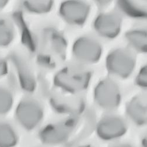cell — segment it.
Returning <instances> with one entry per match:
<instances>
[{
	"label": "cell",
	"instance_id": "obj_1",
	"mask_svg": "<svg viewBox=\"0 0 147 147\" xmlns=\"http://www.w3.org/2000/svg\"><path fill=\"white\" fill-rule=\"evenodd\" d=\"M67 43L57 30L46 28L34 38V50L39 61L47 67L55 66L64 60Z\"/></svg>",
	"mask_w": 147,
	"mask_h": 147
},
{
	"label": "cell",
	"instance_id": "obj_2",
	"mask_svg": "<svg viewBox=\"0 0 147 147\" xmlns=\"http://www.w3.org/2000/svg\"><path fill=\"white\" fill-rule=\"evenodd\" d=\"M90 72L82 67L68 65L57 72L54 78L55 86L66 92L77 94L89 85Z\"/></svg>",
	"mask_w": 147,
	"mask_h": 147
},
{
	"label": "cell",
	"instance_id": "obj_3",
	"mask_svg": "<svg viewBox=\"0 0 147 147\" xmlns=\"http://www.w3.org/2000/svg\"><path fill=\"white\" fill-rule=\"evenodd\" d=\"M106 65L110 74L121 78H126L133 72L136 61L130 51L118 49L109 53L106 58Z\"/></svg>",
	"mask_w": 147,
	"mask_h": 147
},
{
	"label": "cell",
	"instance_id": "obj_4",
	"mask_svg": "<svg viewBox=\"0 0 147 147\" xmlns=\"http://www.w3.org/2000/svg\"><path fill=\"white\" fill-rule=\"evenodd\" d=\"M43 116L42 106L32 99H25L18 105L15 117L20 124L28 130L34 129L41 122Z\"/></svg>",
	"mask_w": 147,
	"mask_h": 147
},
{
	"label": "cell",
	"instance_id": "obj_5",
	"mask_svg": "<svg viewBox=\"0 0 147 147\" xmlns=\"http://www.w3.org/2000/svg\"><path fill=\"white\" fill-rule=\"evenodd\" d=\"M94 99L102 109L113 110L117 107L120 103V91L114 81L105 79L99 82L95 87Z\"/></svg>",
	"mask_w": 147,
	"mask_h": 147
},
{
	"label": "cell",
	"instance_id": "obj_6",
	"mask_svg": "<svg viewBox=\"0 0 147 147\" xmlns=\"http://www.w3.org/2000/svg\"><path fill=\"white\" fill-rule=\"evenodd\" d=\"M102 53V47L96 40L82 37L78 39L73 45L72 54L80 62L92 64L96 63L100 60Z\"/></svg>",
	"mask_w": 147,
	"mask_h": 147
},
{
	"label": "cell",
	"instance_id": "obj_7",
	"mask_svg": "<svg viewBox=\"0 0 147 147\" xmlns=\"http://www.w3.org/2000/svg\"><path fill=\"white\" fill-rule=\"evenodd\" d=\"M76 121L68 120L45 127L39 133L41 141L47 145H57L65 142L76 128Z\"/></svg>",
	"mask_w": 147,
	"mask_h": 147
},
{
	"label": "cell",
	"instance_id": "obj_8",
	"mask_svg": "<svg viewBox=\"0 0 147 147\" xmlns=\"http://www.w3.org/2000/svg\"><path fill=\"white\" fill-rule=\"evenodd\" d=\"M89 9V5L84 2L66 1L60 5L59 13L67 23L79 26L82 25L86 21Z\"/></svg>",
	"mask_w": 147,
	"mask_h": 147
},
{
	"label": "cell",
	"instance_id": "obj_9",
	"mask_svg": "<svg viewBox=\"0 0 147 147\" xmlns=\"http://www.w3.org/2000/svg\"><path fill=\"white\" fill-rule=\"evenodd\" d=\"M127 131L125 121L119 117L109 116L103 118L98 124L96 133L104 140H112L122 137Z\"/></svg>",
	"mask_w": 147,
	"mask_h": 147
},
{
	"label": "cell",
	"instance_id": "obj_10",
	"mask_svg": "<svg viewBox=\"0 0 147 147\" xmlns=\"http://www.w3.org/2000/svg\"><path fill=\"white\" fill-rule=\"evenodd\" d=\"M120 17L115 13H101L95 20L94 26L98 34L106 39H114L121 30Z\"/></svg>",
	"mask_w": 147,
	"mask_h": 147
},
{
	"label": "cell",
	"instance_id": "obj_11",
	"mask_svg": "<svg viewBox=\"0 0 147 147\" xmlns=\"http://www.w3.org/2000/svg\"><path fill=\"white\" fill-rule=\"evenodd\" d=\"M64 92L63 94L54 96L51 101L59 112L65 113L76 114L81 112L84 107L83 100L76 94Z\"/></svg>",
	"mask_w": 147,
	"mask_h": 147
},
{
	"label": "cell",
	"instance_id": "obj_12",
	"mask_svg": "<svg viewBox=\"0 0 147 147\" xmlns=\"http://www.w3.org/2000/svg\"><path fill=\"white\" fill-rule=\"evenodd\" d=\"M21 87L26 92H33L36 88V81L33 72L22 58L16 56L11 57Z\"/></svg>",
	"mask_w": 147,
	"mask_h": 147
},
{
	"label": "cell",
	"instance_id": "obj_13",
	"mask_svg": "<svg viewBox=\"0 0 147 147\" xmlns=\"http://www.w3.org/2000/svg\"><path fill=\"white\" fill-rule=\"evenodd\" d=\"M126 112L129 118L136 124L142 125L146 123V106L145 100L136 96L128 103Z\"/></svg>",
	"mask_w": 147,
	"mask_h": 147
},
{
	"label": "cell",
	"instance_id": "obj_14",
	"mask_svg": "<svg viewBox=\"0 0 147 147\" xmlns=\"http://www.w3.org/2000/svg\"><path fill=\"white\" fill-rule=\"evenodd\" d=\"M117 5L120 10L130 17L142 18L146 16V6L143 3L135 1H119Z\"/></svg>",
	"mask_w": 147,
	"mask_h": 147
},
{
	"label": "cell",
	"instance_id": "obj_15",
	"mask_svg": "<svg viewBox=\"0 0 147 147\" xmlns=\"http://www.w3.org/2000/svg\"><path fill=\"white\" fill-rule=\"evenodd\" d=\"M125 38L129 45L136 50L141 53L146 51V32L144 30L136 29L128 32Z\"/></svg>",
	"mask_w": 147,
	"mask_h": 147
},
{
	"label": "cell",
	"instance_id": "obj_16",
	"mask_svg": "<svg viewBox=\"0 0 147 147\" xmlns=\"http://www.w3.org/2000/svg\"><path fill=\"white\" fill-rule=\"evenodd\" d=\"M18 141L16 134L11 125L0 123V147H13Z\"/></svg>",
	"mask_w": 147,
	"mask_h": 147
},
{
	"label": "cell",
	"instance_id": "obj_17",
	"mask_svg": "<svg viewBox=\"0 0 147 147\" xmlns=\"http://www.w3.org/2000/svg\"><path fill=\"white\" fill-rule=\"evenodd\" d=\"M14 29L10 22L0 18V48L11 45L14 39Z\"/></svg>",
	"mask_w": 147,
	"mask_h": 147
},
{
	"label": "cell",
	"instance_id": "obj_18",
	"mask_svg": "<svg viewBox=\"0 0 147 147\" xmlns=\"http://www.w3.org/2000/svg\"><path fill=\"white\" fill-rule=\"evenodd\" d=\"M23 5L26 11L33 13H46L49 12L53 8V1L49 0L41 1H25Z\"/></svg>",
	"mask_w": 147,
	"mask_h": 147
},
{
	"label": "cell",
	"instance_id": "obj_19",
	"mask_svg": "<svg viewBox=\"0 0 147 147\" xmlns=\"http://www.w3.org/2000/svg\"><path fill=\"white\" fill-rule=\"evenodd\" d=\"M13 98L11 92L5 87L0 86V115L8 113L11 109Z\"/></svg>",
	"mask_w": 147,
	"mask_h": 147
},
{
	"label": "cell",
	"instance_id": "obj_20",
	"mask_svg": "<svg viewBox=\"0 0 147 147\" xmlns=\"http://www.w3.org/2000/svg\"><path fill=\"white\" fill-rule=\"evenodd\" d=\"M136 84L140 87L146 88L147 86V68L146 66L143 67L140 71L136 78Z\"/></svg>",
	"mask_w": 147,
	"mask_h": 147
},
{
	"label": "cell",
	"instance_id": "obj_21",
	"mask_svg": "<svg viewBox=\"0 0 147 147\" xmlns=\"http://www.w3.org/2000/svg\"><path fill=\"white\" fill-rule=\"evenodd\" d=\"M8 72V64L7 61L0 56V78L5 76Z\"/></svg>",
	"mask_w": 147,
	"mask_h": 147
},
{
	"label": "cell",
	"instance_id": "obj_22",
	"mask_svg": "<svg viewBox=\"0 0 147 147\" xmlns=\"http://www.w3.org/2000/svg\"><path fill=\"white\" fill-rule=\"evenodd\" d=\"M8 1L5 0H0V10L4 9L8 4Z\"/></svg>",
	"mask_w": 147,
	"mask_h": 147
},
{
	"label": "cell",
	"instance_id": "obj_23",
	"mask_svg": "<svg viewBox=\"0 0 147 147\" xmlns=\"http://www.w3.org/2000/svg\"><path fill=\"white\" fill-rule=\"evenodd\" d=\"M112 147H133L132 146H131L130 145L128 144H119V145H116L115 146H113Z\"/></svg>",
	"mask_w": 147,
	"mask_h": 147
},
{
	"label": "cell",
	"instance_id": "obj_24",
	"mask_svg": "<svg viewBox=\"0 0 147 147\" xmlns=\"http://www.w3.org/2000/svg\"><path fill=\"white\" fill-rule=\"evenodd\" d=\"M79 147H90L89 146H79Z\"/></svg>",
	"mask_w": 147,
	"mask_h": 147
}]
</instances>
